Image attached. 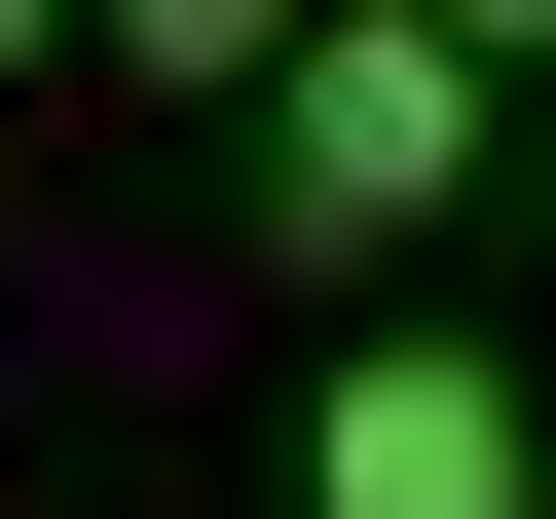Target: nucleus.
Instances as JSON below:
<instances>
[{
  "mask_svg": "<svg viewBox=\"0 0 556 519\" xmlns=\"http://www.w3.org/2000/svg\"><path fill=\"white\" fill-rule=\"evenodd\" d=\"M75 38H112V0H0V75H75Z\"/></svg>",
  "mask_w": 556,
  "mask_h": 519,
  "instance_id": "obj_4",
  "label": "nucleus"
},
{
  "mask_svg": "<svg viewBox=\"0 0 556 519\" xmlns=\"http://www.w3.org/2000/svg\"><path fill=\"white\" fill-rule=\"evenodd\" d=\"M445 38H482V75H556V0H445Z\"/></svg>",
  "mask_w": 556,
  "mask_h": 519,
  "instance_id": "obj_5",
  "label": "nucleus"
},
{
  "mask_svg": "<svg viewBox=\"0 0 556 519\" xmlns=\"http://www.w3.org/2000/svg\"><path fill=\"white\" fill-rule=\"evenodd\" d=\"M445 186H519V75L445 38V0H334V38H298V112H260V260H298V298H408V260H445Z\"/></svg>",
  "mask_w": 556,
  "mask_h": 519,
  "instance_id": "obj_1",
  "label": "nucleus"
},
{
  "mask_svg": "<svg viewBox=\"0 0 556 519\" xmlns=\"http://www.w3.org/2000/svg\"><path fill=\"white\" fill-rule=\"evenodd\" d=\"M298 519H556V408L482 371V334H334V408H298Z\"/></svg>",
  "mask_w": 556,
  "mask_h": 519,
  "instance_id": "obj_2",
  "label": "nucleus"
},
{
  "mask_svg": "<svg viewBox=\"0 0 556 519\" xmlns=\"http://www.w3.org/2000/svg\"><path fill=\"white\" fill-rule=\"evenodd\" d=\"M519 186H556V149H519Z\"/></svg>",
  "mask_w": 556,
  "mask_h": 519,
  "instance_id": "obj_6",
  "label": "nucleus"
},
{
  "mask_svg": "<svg viewBox=\"0 0 556 519\" xmlns=\"http://www.w3.org/2000/svg\"><path fill=\"white\" fill-rule=\"evenodd\" d=\"M298 38H334V0H112V75H149V112H298Z\"/></svg>",
  "mask_w": 556,
  "mask_h": 519,
  "instance_id": "obj_3",
  "label": "nucleus"
}]
</instances>
